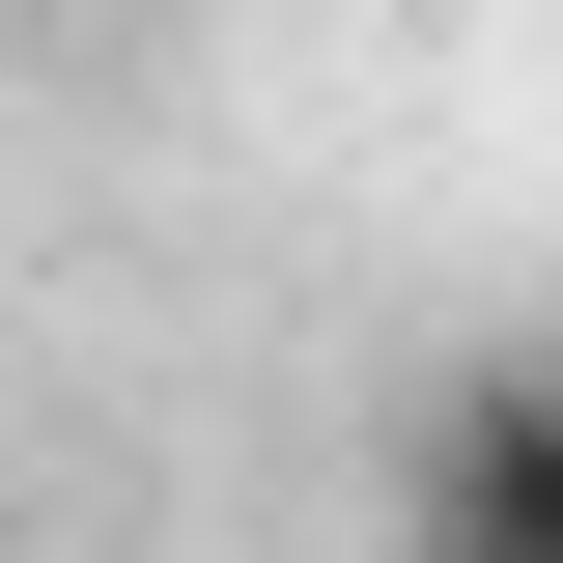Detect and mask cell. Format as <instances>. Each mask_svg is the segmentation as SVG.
<instances>
[{"label": "cell", "mask_w": 563, "mask_h": 563, "mask_svg": "<svg viewBox=\"0 0 563 563\" xmlns=\"http://www.w3.org/2000/svg\"><path fill=\"white\" fill-rule=\"evenodd\" d=\"M536 395H563V339H536Z\"/></svg>", "instance_id": "2"}, {"label": "cell", "mask_w": 563, "mask_h": 563, "mask_svg": "<svg viewBox=\"0 0 563 563\" xmlns=\"http://www.w3.org/2000/svg\"><path fill=\"white\" fill-rule=\"evenodd\" d=\"M395 563H563V395L536 366H451L395 422Z\"/></svg>", "instance_id": "1"}]
</instances>
